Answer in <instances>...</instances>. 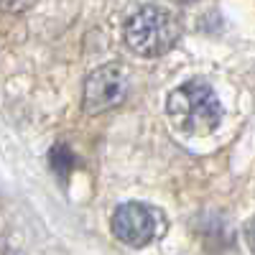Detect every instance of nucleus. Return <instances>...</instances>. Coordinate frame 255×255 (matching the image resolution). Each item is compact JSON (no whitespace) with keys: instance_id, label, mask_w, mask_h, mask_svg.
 Returning a JSON list of instances; mask_svg holds the SVG:
<instances>
[{"instance_id":"obj_3","label":"nucleus","mask_w":255,"mask_h":255,"mask_svg":"<svg viewBox=\"0 0 255 255\" xmlns=\"http://www.w3.org/2000/svg\"><path fill=\"white\" fill-rule=\"evenodd\" d=\"M115 238L130 248H145L161 232V215L143 202H125L113 215Z\"/></svg>"},{"instance_id":"obj_1","label":"nucleus","mask_w":255,"mask_h":255,"mask_svg":"<svg viewBox=\"0 0 255 255\" xmlns=\"http://www.w3.org/2000/svg\"><path fill=\"white\" fill-rule=\"evenodd\" d=\"M166 110L176 120L181 130L191 133V135L212 133L222 120V105H220L215 90L199 79L176 87L166 100Z\"/></svg>"},{"instance_id":"obj_4","label":"nucleus","mask_w":255,"mask_h":255,"mask_svg":"<svg viewBox=\"0 0 255 255\" xmlns=\"http://www.w3.org/2000/svg\"><path fill=\"white\" fill-rule=\"evenodd\" d=\"M128 95V77L118 64H105L95 69L87 82H84V113L87 115H100L108 113L125 100Z\"/></svg>"},{"instance_id":"obj_9","label":"nucleus","mask_w":255,"mask_h":255,"mask_svg":"<svg viewBox=\"0 0 255 255\" xmlns=\"http://www.w3.org/2000/svg\"><path fill=\"white\" fill-rule=\"evenodd\" d=\"M179 3H186L189 5V3H194V0H179Z\"/></svg>"},{"instance_id":"obj_2","label":"nucleus","mask_w":255,"mask_h":255,"mask_svg":"<svg viewBox=\"0 0 255 255\" xmlns=\"http://www.w3.org/2000/svg\"><path fill=\"white\" fill-rule=\"evenodd\" d=\"M125 44L138 56H161L171 51L179 38V23L166 8L143 5L125 20Z\"/></svg>"},{"instance_id":"obj_7","label":"nucleus","mask_w":255,"mask_h":255,"mask_svg":"<svg viewBox=\"0 0 255 255\" xmlns=\"http://www.w3.org/2000/svg\"><path fill=\"white\" fill-rule=\"evenodd\" d=\"M245 243H248L250 253L255 255V220H250V222H248V227H245Z\"/></svg>"},{"instance_id":"obj_6","label":"nucleus","mask_w":255,"mask_h":255,"mask_svg":"<svg viewBox=\"0 0 255 255\" xmlns=\"http://www.w3.org/2000/svg\"><path fill=\"white\" fill-rule=\"evenodd\" d=\"M33 3H36V0H0V8L8 10V13H23Z\"/></svg>"},{"instance_id":"obj_8","label":"nucleus","mask_w":255,"mask_h":255,"mask_svg":"<svg viewBox=\"0 0 255 255\" xmlns=\"http://www.w3.org/2000/svg\"><path fill=\"white\" fill-rule=\"evenodd\" d=\"M0 255H23V250H13L5 245V238H0Z\"/></svg>"},{"instance_id":"obj_5","label":"nucleus","mask_w":255,"mask_h":255,"mask_svg":"<svg viewBox=\"0 0 255 255\" xmlns=\"http://www.w3.org/2000/svg\"><path fill=\"white\" fill-rule=\"evenodd\" d=\"M49 166L61 181H67L69 174L74 171V166H77V156L72 153V148L67 143H56L49 151Z\"/></svg>"}]
</instances>
